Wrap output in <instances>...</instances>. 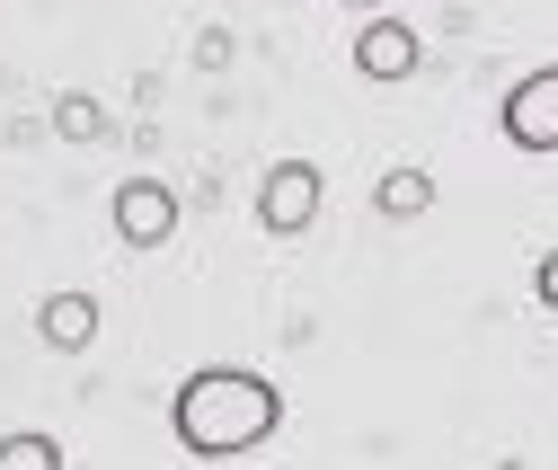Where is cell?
I'll return each instance as SVG.
<instances>
[{"label": "cell", "instance_id": "obj_10", "mask_svg": "<svg viewBox=\"0 0 558 470\" xmlns=\"http://www.w3.org/2000/svg\"><path fill=\"white\" fill-rule=\"evenodd\" d=\"M532 302H541V311H558V249L532 266Z\"/></svg>", "mask_w": 558, "mask_h": 470}, {"label": "cell", "instance_id": "obj_5", "mask_svg": "<svg viewBox=\"0 0 558 470\" xmlns=\"http://www.w3.org/2000/svg\"><path fill=\"white\" fill-rule=\"evenodd\" d=\"M116 240L124 249H169L178 240V195L160 178H124L116 186Z\"/></svg>", "mask_w": 558, "mask_h": 470}, {"label": "cell", "instance_id": "obj_1", "mask_svg": "<svg viewBox=\"0 0 558 470\" xmlns=\"http://www.w3.org/2000/svg\"><path fill=\"white\" fill-rule=\"evenodd\" d=\"M169 426H178V444L195 461H240V453H257L275 426H284V390H275L266 373H248V364H204V373L178 382Z\"/></svg>", "mask_w": 558, "mask_h": 470}, {"label": "cell", "instance_id": "obj_7", "mask_svg": "<svg viewBox=\"0 0 558 470\" xmlns=\"http://www.w3.org/2000/svg\"><path fill=\"white\" fill-rule=\"evenodd\" d=\"M426 205H435V178H426V169H390V178L373 186V214H381V222H416Z\"/></svg>", "mask_w": 558, "mask_h": 470}, {"label": "cell", "instance_id": "obj_8", "mask_svg": "<svg viewBox=\"0 0 558 470\" xmlns=\"http://www.w3.org/2000/svg\"><path fill=\"white\" fill-rule=\"evenodd\" d=\"M62 444L53 435H0V470H53Z\"/></svg>", "mask_w": 558, "mask_h": 470}, {"label": "cell", "instance_id": "obj_4", "mask_svg": "<svg viewBox=\"0 0 558 470\" xmlns=\"http://www.w3.org/2000/svg\"><path fill=\"white\" fill-rule=\"evenodd\" d=\"M416 62H426V27H408V19H390V10H364V27H355V72L364 81H408Z\"/></svg>", "mask_w": 558, "mask_h": 470}, {"label": "cell", "instance_id": "obj_6", "mask_svg": "<svg viewBox=\"0 0 558 470\" xmlns=\"http://www.w3.org/2000/svg\"><path fill=\"white\" fill-rule=\"evenodd\" d=\"M36 328H45V347H62V355H81V347L98 338V302H89V293H45Z\"/></svg>", "mask_w": 558, "mask_h": 470}, {"label": "cell", "instance_id": "obj_11", "mask_svg": "<svg viewBox=\"0 0 558 470\" xmlns=\"http://www.w3.org/2000/svg\"><path fill=\"white\" fill-rule=\"evenodd\" d=\"M345 10H390V0H345Z\"/></svg>", "mask_w": 558, "mask_h": 470}, {"label": "cell", "instance_id": "obj_2", "mask_svg": "<svg viewBox=\"0 0 558 470\" xmlns=\"http://www.w3.org/2000/svg\"><path fill=\"white\" fill-rule=\"evenodd\" d=\"M497 133L514 152H558V62L523 72L506 98H497Z\"/></svg>", "mask_w": 558, "mask_h": 470}, {"label": "cell", "instance_id": "obj_9", "mask_svg": "<svg viewBox=\"0 0 558 470\" xmlns=\"http://www.w3.org/2000/svg\"><path fill=\"white\" fill-rule=\"evenodd\" d=\"M53 133H62V143H98V133H107V116H98L89 98H62V107H53Z\"/></svg>", "mask_w": 558, "mask_h": 470}, {"label": "cell", "instance_id": "obj_3", "mask_svg": "<svg viewBox=\"0 0 558 470\" xmlns=\"http://www.w3.org/2000/svg\"><path fill=\"white\" fill-rule=\"evenodd\" d=\"M311 222H319V169H311V160L266 169V186H257V231H266V240H302Z\"/></svg>", "mask_w": 558, "mask_h": 470}]
</instances>
